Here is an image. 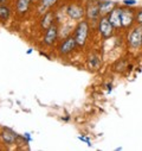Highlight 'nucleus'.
Segmentation results:
<instances>
[{"instance_id": "f257e3e1", "label": "nucleus", "mask_w": 142, "mask_h": 151, "mask_svg": "<svg viewBox=\"0 0 142 151\" xmlns=\"http://www.w3.org/2000/svg\"><path fill=\"white\" fill-rule=\"evenodd\" d=\"M128 43L131 49H137L142 44V25L135 26L128 35Z\"/></svg>"}, {"instance_id": "f03ea898", "label": "nucleus", "mask_w": 142, "mask_h": 151, "mask_svg": "<svg viewBox=\"0 0 142 151\" xmlns=\"http://www.w3.org/2000/svg\"><path fill=\"white\" fill-rule=\"evenodd\" d=\"M88 32H89V25L85 20L81 22L76 30H75V40H76V43L77 45L80 47H83L87 42V37H88Z\"/></svg>"}, {"instance_id": "7ed1b4c3", "label": "nucleus", "mask_w": 142, "mask_h": 151, "mask_svg": "<svg viewBox=\"0 0 142 151\" xmlns=\"http://www.w3.org/2000/svg\"><path fill=\"white\" fill-rule=\"evenodd\" d=\"M114 29L115 27L110 23L108 16L101 17V20H99V24H98V30H99V33L104 37V38H109L114 32Z\"/></svg>"}, {"instance_id": "20e7f679", "label": "nucleus", "mask_w": 142, "mask_h": 151, "mask_svg": "<svg viewBox=\"0 0 142 151\" xmlns=\"http://www.w3.org/2000/svg\"><path fill=\"white\" fill-rule=\"evenodd\" d=\"M135 16L136 14L133 12V10L121 9V27H130L135 20Z\"/></svg>"}, {"instance_id": "39448f33", "label": "nucleus", "mask_w": 142, "mask_h": 151, "mask_svg": "<svg viewBox=\"0 0 142 151\" xmlns=\"http://www.w3.org/2000/svg\"><path fill=\"white\" fill-rule=\"evenodd\" d=\"M77 43H76V40L75 37H67V38L60 44L59 47V52L63 54V55H66L69 52H71L75 48H76Z\"/></svg>"}, {"instance_id": "423d86ee", "label": "nucleus", "mask_w": 142, "mask_h": 151, "mask_svg": "<svg viewBox=\"0 0 142 151\" xmlns=\"http://www.w3.org/2000/svg\"><path fill=\"white\" fill-rule=\"evenodd\" d=\"M67 14L71 19H74V20H78L81 19L83 16H84V10L82 6L80 5H71L67 7Z\"/></svg>"}, {"instance_id": "0eeeda50", "label": "nucleus", "mask_w": 142, "mask_h": 151, "mask_svg": "<svg viewBox=\"0 0 142 151\" xmlns=\"http://www.w3.org/2000/svg\"><path fill=\"white\" fill-rule=\"evenodd\" d=\"M57 36H58V29L56 25H51L50 27H48L45 37H44V43L48 45H51L56 40H57Z\"/></svg>"}, {"instance_id": "6e6552de", "label": "nucleus", "mask_w": 142, "mask_h": 151, "mask_svg": "<svg viewBox=\"0 0 142 151\" xmlns=\"http://www.w3.org/2000/svg\"><path fill=\"white\" fill-rule=\"evenodd\" d=\"M108 18L110 20V23L113 24V26L115 29L121 27V9H113L111 12L108 14Z\"/></svg>"}, {"instance_id": "1a4fd4ad", "label": "nucleus", "mask_w": 142, "mask_h": 151, "mask_svg": "<svg viewBox=\"0 0 142 151\" xmlns=\"http://www.w3.org/2000/svg\"><path fill=\"white\" fill-rule=\"evenodd\" d=\"M98 6H99V14L101 17H103V16H108L111 12V10L115 7V3L114 1H99Z\"/></svg>"}, {"instance_id": "9d476101", "label": "nucleus", "mask_w": 142, "mask_h": 151, "mask_svg": "<svg viewBox=\"0 0 142 151\" xmlns=\"http://www.w3.org/2000/svg\"><path fill=\"white\" fill-rule=\"evenodd\" d=\"M88 17L91 19V20H96L101 17L99 14V6H98V3L97 4H90L88 6Z\"/></svg>"}, {"instance_id": "9b49d317", "label": "nucleus", "mask_w": 142, "mask_h": 151, "mask_svg": "<svg viewBox=\"0 0 142 151\" xmlns=\"http://www.w3.org/2000/svg\"><path fill=\"white\" fill-rule=\"evenodd\" d=\"M31 0H18L17 1V11L19 13H24L28 10Z\"/></svg>"}, {"instance_id": "f8f14e48", "label": "nucleus", "mask_w": 142, "mask_h": 151, "mask_svg": "<svg viewBox=\"0 0 142 151\" xmlns=\"http://www.w3.org/2000/svg\"><path fill=\"white\" fill-rule=\"evenodd\" d=\"M89 65H90L91 68H94V69H97V68L101 65V60H99V57L96 56V55L90 56V57H89Z\"/></svg>"}, {"instance_id": "ddd939ff", "label": "nucleus", "mask_w": 142, "mask_h": 151, "mask_svg": "<svg viewBox=\"0 0 142 151\" xmlns=\"http://www.w3.org/2000/svg\"><path fill=\"white\" fill-rule=\"evenodd\" d=\"M10 17V9L7 6L0 5V19L1 20H6Z\"/></svg>"}, {"instance_id": "4468645a", "label": "nucleus", "mask_w": 142, "mask_h": 151, "mask_svg": "<svg viewBox=\"0 0 142 151\" xmlns=\"http://www.w3.org/2000/svg\"><path fill=\"white\" fill-rule=\"evenodd\" d=\"M52 18H53V14L52 13H48L44 17V22L42 23V25H43L44 29H48V27H50L52 25Z\"/></svg>"}, {"instance_id": "2eb2a0df", "label": "nucleus", "mask_w": 142, "mask_h": 151, "mask_svg": "<svg viewBox=\"0 0 142 151\" xmlns=\"http://www.w3.org/2000/svg\"><path fill=\"white\" fill-rule=\"evenodd\" d=\"M16 133H7V132H4L3 133V139L7 143V144H12L16 139Z\"/></svg>"}, {"instance_id": "dca6fc26", "label": "nucleus", "mask_w": 142, "mask_h": 151, "mask_svg": "<svg viewBox=\"0 0 142 151\" xmlns=\"http://www.w3.org/2000/svg\"><path fill=\"white\" fill-rule=\"evenodd\" d=\"M135 19H136L137 24L142 25V10H140V11L136 13V16H135Z\"/></svg>"}, {"instance_id": "f3484780", "label": "nucleus", "mask_w": 142, "mask_h": 151, "mask_svg": "<svg viewBox=\"0 0 142 151\" xmlns=\"http://www.w3.org/2000/svg\"><path fill=\"white\" fill-rule=\"evenodd\" d=\"M56 1L57 0H43V5L44 6H46V7H49V6H52L53 4H56Z\"/></svg>"}, {"instance_id": "a211bd4d", "label": "nucleus", "mask_w": 142, "mask_h": 151, "mask_svg": "<svg viewBox=\"0 0 142 151\" xmlns=\"http://www.w3.org/2000/svg\"><path fill=\"white\" fill-rule=\"evenodd\" d=\"M124 4L127 6H133V5H136V0H124Z\"/></svg>"}, {"instance_id": "6ab92c4d", "label": "nucleus", "mask_w": 142, "mask_h": 151, "mask_svg": "<svg viewBox=\"0 0 142 151\" xmlns=\"http://www.w3.org/2000/svg\"><path fill=\"white\" fill-rule=\"evenodd\" d=\"M81 140H84V142H87L88 143V145H91V142H90V139H88V138H85V137H78Z\"/></svg>"}, {"instance_id": "aec40b11", "label": "nucleus", "mask_w": 142, "mask_h": 151, "mask_svg": "<svg viewBox=\"0 0 142 151\" xmlns=\"http://www.w3.org/2000/svg\"><path fill=\"white\" fill-rule=\"evenodd\" d=\"M25 137H26V138H27V139H28V140H30V139H31V138H30V134H28V133H25Z\"/></svg>"}, {"instance_id": "412c9836", "label": "nucleus", "mask_w": 142, "mask_h": 151, "mask_svg": "<svg viewBox=\"0 0 142 151\" xmlns=\"http://www.w3.org/2000/svg\"><path fill=\"white\" fill-rule=\"evenodd\" d=\"M0 3H4V0H0Z\"/></svg>"}]
</instances>
